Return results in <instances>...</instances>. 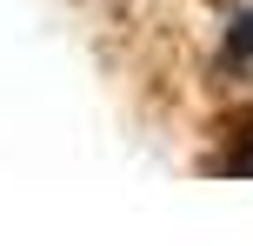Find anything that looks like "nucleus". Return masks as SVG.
I'll return each instance as SVG.
<instances>
[{
  "label": "nucleus",
  "instance_id": "nucleus-2",
  "mask_svg": "<svg viewBox=\"0 0 253 246\" xmlns=\"http://www.w3.org/2000/svg\"><path fill=\"white\" fill-rule=\"evenodd\" d=\"M227 53H233V60H253V7L240 13V27L227 34Z\"/></svg>",
  "mask_w": 253,
  "mask_h": 246
},
{
  "label": "nucleus",
  "instance_id": "nucleus-1",
  "mask_svg": "<svg viewBox=\"0 0 253 246\" xmlns=\"http://www.w3.org/2000/svg\"><path fill=\"white\" fill-rule=\"evenodd\" d=\"M220 167H227V173H253V113L233 120L227 146H220Z\"/></svg>",
  "mask_w": 253,
  "mask_h": 246
}]
</instances>
